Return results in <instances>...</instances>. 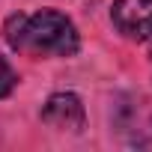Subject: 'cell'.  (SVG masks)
<instances>
[{"instance_id": "cell-1", "label": "cell", "mask_w": 152, "mask_h": 152, "mask_svg": "<svg viewBox=\"0 0 152 152\" xmlns=\"http://www.w3.org/2000/svg\"><path fill=\"white\" fill-rule=\"evenodd\" d=\"M3 39L12 51L27 57H72L81 48L78 27L57 9L9 15L3 24Z\"/></svg>"}, {"instance_id": "cell-2", "label": "cell", "mask_w": 152, "mask_h": 152, "mask_svg": "<svg viewBox=\"0 0 152 152\" xmlns=\"http://www.w3.org/2000/svg\"><path fill=\"white\" fill-rule=\"evenodd\" d=\"M110 21L116 33H122L125 39H152V0H113Z\"/></svg>"}, {"instance_id": "cell-3", "label": "cell", "mask_w": 152, "mask_h": 152, "mask_svg": "<svg viewBox=\"0 0 152 152\" xmlns=\"http://www.w3.org/2000/svg\"><path fill=\"white\" fill-rule=\"evenodd\" d=\"M42 122L57 128V131H72L78 134L84 125H87V110H84V102L75 96V93H54L45 107H42Z\"/></svg>"}, {"instance_id": "cell-4", "label": "cell", "mask_w": 152, "mask_h": 152, "mask_svg": "<svg viewBox=\"0 0 152 152\" xmlns=\"http://www.w3.org/2000/svg\"><path fill=\"white\" fill-rule=\"evenodd\" d=\"M15 84H18V78H15V72H12V66L6 63V57H0V99H6V96H12Z\"/></svg>"}]
</instances>
